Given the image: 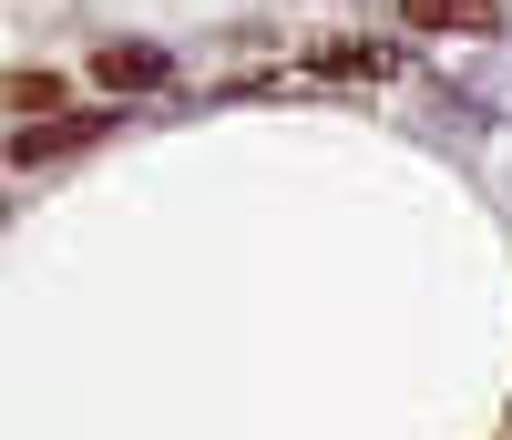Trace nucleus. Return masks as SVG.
Returning <instances> with one entry per match:
<instances>
[{
    "label": "nucleus",
    "instance_id": "5",
    "mask_svg": "<svg viewBox=\"0 0 512 440\" xmlns=\"http://www.w3.org/2000/svg\"><path fill=\"white\" fill-rule=\"evenodd\" d=\"M318 72H390V52H369V41H328Z\"/></svg>",
    "mask_w": 512,
    "mask_h": 440
},
{
    "label": "nucleus",
    "instance_id": "2",
    "mask_svg": "<svg viewBox=\"0 0 512 440\" xmlns=\"http://www.w3.org/2000/svg\"><path fill=\"white\" fill-rule=\"evenodd\" d=\"M400 11H410L420 31H492V21H502L492 0H400Z\"/></svg>",
    "mask_w": 512,
    "mask_h": 440
},
{
    "label": "nucleus",
    "instance_id": "1",
    "mask_svg": "<svg viewBox=\"0 0 512 440\" xmlns=\"http://www.w3.org/2000/svg\"><path fill=\"white\" fill-rule=\"evenodd\" d=\"M93 82H103V93H154L164 52H154V41H113V52H93Z\"/></svg>",
    "mask_w": 512,
    "mask_h": 440
},
{
    "label": "nucleus",
    "instance_id": "3",
    "mask_svg": "<svg viewBox=\"0 0 512 440\" xmlns=\"http://www.w3.org/2000/svg\"><path fill=\"white\" fill-rule=\"evenodd\" d=\"M103 123H21V144H11V164H52V154H72V144H93Z\"/></svg>",
    "mask_w": 512,
    "mask_h": 440
},
{
    "label": "nucleus",
    "instance_id": "4",
    "mask_svg": "<svg viewBox=\"0 0 512 440\" xmlns=\"http://www.w3.org/2000/svg\"><path fill=\"white\" fill-rule=\"evenodd\" d=\"M11 103L41 123V113H62V72H11Z\"/></svg>",
    "mask_w": 512,
    "mask_h": 440
}]
</instances>
